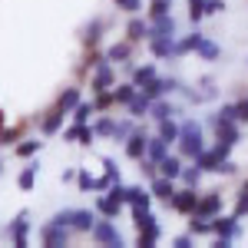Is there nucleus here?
Instances as JSON below:
<instances>
[{"label": "nucleus", "instance_id": "nucleus-4", "mask_svg": "<svg viewBox=\"0 0 248 248\" xmlns=\"http://www.w3.org/2000/svg\"><path fill=\"white\" fill-rule=\"evenodd\" d=\"M37 235H40V242H43L46 248H63V245H70V242H73V229L60 225V222H53V218H50V222H43Z\"/></svg>", "mask_w": 248, "mask_h": 248}, {"label": "nucleus", "instance_id": "nucleus-18", "mask_svg": "<svg viewBox=\"0 0 248 248\" xmlns=\"http://www.w3.org/2000/svg\"><path fill=\"white\" fill-rule=\"evenodd\" d=\"M133 46L136 43H129V40H116V43H109L106 46V60L109 63H116V66H126V63H133Z\"/></svg>", "mask_w": 248, "mask_h": 248}, {"label": "nucleus", "instance_id": "nucleus-44", "mask_svg": "<svg viewBox=\"0 0 248 248\" xmlns=\"http://www.w3.org/2000/svg\"><path fill=\"white\" fill-rule=\"evenodd\" d=\"M162 14H172V0H149L146 3V17H162Z\"/></svg>", "mask_w": 248, "mask_h": 248}, {"label": "nucleus", "instance_id": "nucleus-51", "mask_svg": "<svg viewBox=\"0 0 248 248\" xmlns=\"http://www.w3.org/2000/svg\"><path fill=\"white\" fill-rule=\"evenodd\" d=\"M218 175H238V162L235 159H222V166H218Z\"/></svg>", "mask_w": 248, "mask_h": 248}, {"label": "nucleus", "instance_id": "nucleus-21", "mask_svg": "<svg viewBox=\"0 0 248 248\" xmlns=\"http://www.w3.org/2000/svg\"><path fill=\"white\" fill-rule=\"evenodd\" d=\"M146 37H149V17L133 14V17H129V23H126V40H129V43H142Z\"/></svg>", "mask_w": 248, "mask_h": 248}, {"label": "nucleus", "instance_id": "nucleus-2", "mask_svg": "<svg viewBox=\"0 0 248 248\" xmlns=\"http://www.w3.org/2000/svg\"><path fill=\"white\" fill-rule=\"evenodd\" d=\"M96 209H60L53 215V222L60 225H66V229H73V235H90L96 225Z\"/></svg>", "mask_w": 248, "mask_h": 248}, {"label": "nucleus", "instance_id": "nucleus-9", "mask_svg": "<svg viewBox=\"0 0 248 248\" xmlns=\"http://www.w3.org/2000/svg\"><path fill=\"white\" fill-rule=\"evenodd\" d=\"M63 142H77V146H93L96 142V129L93 123H70L66 129H63Z\"/></svg>", "mask_w": 248, "mask_h": 248}, {"label": "nucleus", "instance_id": "nucleus-31", "mask_svg": "<svg viewBox=\"0 0 248 248\" xmlns=\"http://www.w3.org/2000/svg\"><path fill=\"white\" fill-rule=\"evenodd\" d=\"M136 93H139V86H136L133 79H123V83H116V86H113L116 106H123V109H126V106H129V99H133Z\"/></svg>", "mask_w": 248, "mask_h": 248}, {"label": "nucleus", "instance_id": "nucleus-5", "mask_svg": "<svg viewBox=\"0 0 248 248\" xmlns=\"http://www.w3.org/2000/svg\"><path fill=\"white\" fill-rule=\"evenodd\" d=\"M225 209V195L215 189V192H199V202H195V209L192 215H199V218H215V215H222Z\"/></svg>", "mask_w": 248, "mask_h": 248}, {"label": "nucleus", "instance_id": "nucleus-55", "mask_svg": "<svg viewBox=\"0 0 248 248\" xmlns=\"http://www.w3.org/2000/svg\"><path fill=\"white\" fill-rule=\"evenodd\" d=\"M212 146H215V153L222 155V159H229V155H232V149H235V146H229V142H218V139H215Z\"/></svg>", "mask_w": 248, "mask_h": 248}, {"label": "nucleus", "instance_id": "nucleus-45", "mask_svg": "<svg viewBox=\"0 0 248 248\" xmlns=\"http://www.w3.org/2000/svg\"><path fill=\"white\" fill-rule=\"evenodd\" d=\"M113 3H116V10H123V14H129V17L146 10V0H113Z\"/></svg>", "mask_w": 248, "mask_h": 248}, {"label": "nucleus", "instance_id": "nucleus-23", "mask_svg": "<svg viewBox=\"0 0 248 248\" xmlns=\"http://www.w3.org/2000/svg\"><path fill=\"white\" fill-rule=\"evenodd\" d=\"M79 99H83V93H79V83H70V86H63L57 93V99H53V106H60L63 113H70L73 106H77Z\"/></svg>", "mask_w": 248, "mask_h": 248}, {"label": "nucleus", "instance_id": "nucleus-52", "mask_svg": "<svg viewBox=\"0 0 248 248\" xmlns=\"http://www.w3.org/2000/svg\"><path fill=\"white\" fill-rule=\"evenodd\" d=\"M232 212H235L238 218H245V215H248V195L242 189H238V202H235V209H232Z\"/></svg>", "mask_w": 248, "mask_h": 248}, {"label": "nucleus", "instance_id": "nucleus-25", "mask_svg": "<svg viewBox=\"0 0 248 248\" xmlns=\"http://www.w3.org/2000/svg\"><path fill=\"white\" fill-rule=\"evenodd\" d=\"M192 162H195V166H199L202 172H215V175H218V166H222V155L215 153V146H205V149H202V153L195 155Z\"/></svg>", "mask_w": 248, "mask_h": 248}, {"label": "nucleus", "instance_id": "nucleus-26", "mask_svg": "<svg viewBox=\"0 0 248 248\" xmlns=\"http://www.w3.org/2000/svg\"><path fill=\"white\" fill-rule=\"evenodd\" d=\"M149 109H153V99H149V96L139 90V93L129 99V106H126V116H133V119H146V116H149Z\"/></svg>", "mask_w": 248, "mask_h": 248}, {"label": "nucleus", "instance_id": "nucleus-60", "mask_svg": "<svg viewBox=\"0 0 248 248\" xmlns=\"http://www.w3.org/2000/svg\"><path fill=\"white\" fill-rule=\"evenodd\" d=\"M0 169H3V159H0Z\"/></svg>", "mask_w": 248, "mask_h": 248}, {"label": "nucleus", "instance_id": "nucleus-57", "mask_svg": "<svg viewBox=\"0 0 248 248\" xmlns=\"http://www.w3.org/2000/svg\"><path fill=\"white\" fill-rule=\"evenodd\" d=\"M77 172L79 169H63V175H60V179H63V182H77Z\"/></svg>", "mask_w": 248, "mask_h": 248}, {"label": "nucleus", "instance_id": "nucleus-24", "mask_svg": "<svg viewBox=\"0 0 248 248\" xmlns=\"http://www.w3.org/2000/svg\"><path fill=\"white\" fill-rule=\"evenodd\" d=\"M202 40H205V33H202L199 27H192V33H189V37L175 40V60H182V57H186V53H195Z\"/></svg>", "mask_w": 248, "mask_h": 248}, {"label": "nucleus", "instance_id": "nucleus-15", "mask_svg": "<svg viewBox=\"0 0 248 248\" xmlns=\"http://www.w3.org/2000/svg\"><path fill=\"white\" fill-rule=\"evenodd\" d=\"M149 119L153 123H159V119H182V106H175L169 96H159V99H153Z\"/></svg>", "mask_w": 248, "mask_h": 248}, {"label": "nucleus", "instance_id": "nucleus-22", "mask_svg": "<svg viewBox=\"0 0 248 248\" xmlns=\"http://www.w3.org/2000/svg\"><path fill=\"white\" fill-rule=\"evenodd\" d=\"M153 192L149 186H129V195H126V205L129 209H153Z\"/></svg>", "mask_w": 248, "mask_h": 248}, {"label": "nucleus", "instance_id": "nucleus-29", "mask_svg": "<svg viewBox=\"0 0 248 248\" xmlns=\"http://www.w3.org/2000/svg\"><path fill=\"white\" fill-rule=\"evenodd\" d=\"M37 175H40V162H37V159H30V162L20 169V175H17L20 192H30V189H33V186H37Z\"/></svg>", "mask_w": 248, "mask_h": 248}, {"label": "nucleus", "instance_id": "nucleus-35", "mask_svg": "<svg viewBox=\"0 0 248 248\" xmlns=\"http://www.w3.org/2000/svg\"><path fill=\"white\" fill-rule=\"evenodd\" d=\"M23 129H27L23 123H14V126L3 123V126H0V146H17L20 139H23Z\"/></svg>", "mask_w": 248, "mask_h": 248}, {"label": "nucleus", "instance_id": "nucleus-12", "mask_svg": "<svg viewBox=\"0 0 248 248\" xmlns=\"http://www.w3.org/2000/svg\"><path fill=\"white\" fill-rule=\"evenodd\" d=\"M63 109H60V106H50V109H46V113L43 116H37V129H40V136H46V139H50V136H57V133H63Z\"/></svg>", "mask_w": 248, "mask_h": 248}, {"label": "nucleus", "instance_id": "nucleus-53", "mask_svg": "<svg viewBox=\"0 0 248 248\" xmlns=\"http://www.w3.org/2000/svg\"><path fill=\"white\" fill-rule=\"evenodd\" d=\"M103 172H106V175H109V179H119V166H116V159H109V155H106V159H103Z\"/></svg>", "mask_w": 248, "mask_h": 248}, {"label": "nucleus", "instance_id": "nucleus-43", "mask_svg": "<svg viewBox=\"0 0 248 248\" xmlns=\"http://www.w3.org/2000/svg\"><path fill=\"white\" fill-rule=\"evenodd\" d=\"M136 169H139V175L149 182V179H155V175H159V162H153L149 155H142V159H136Z\"/></svg>", "mask_w": 248, "mask_h": 248}, {"label": "nucleus", "instance_id": "nucleus-11", "mask_svg": "<svg viewBox=\"0 0 248 248\" xmlns=\"http://www.w3.org/2000/svg\"><path fill=\"white\" fill-rule=\"evenodd\" d=\"M133 212V225L136 232H142V235H153V238H159L162 235V225H159V218H155L153 209H129Z\"/></svg>", "mask_w": 248, "mask_h": 248}, {"label": "nucleus", "instance_id": "nucleus-32", "mask_svg": "<svg viewBox=\"0 0 248 248\" xmlns=\"http://www.w3.org/2000/svg\"><path fill=\"white\" fill-rule=\"evenodd\" d=\"M195 57L202 60V63H218L222 60V46L215 43L212 37H205L202 43H199V50H195Z\"/></svg>", "mask_w": 248, "mask_h": 248}, {"label": "nucleus", "instance_id": "nucleus-46", "mask_svg": "<svg viewBox=\"0 0 248 248\" xmlns=\"http://www.w3.org/2000/svg\"><path fill=\"white\" fill-rule=\"evenodd\" d=\"M205 20V10H202V0H189V23L192 27H199Z\"/></svg>", "mask_w": 248, "mask_h": 248}, {"label": "nucleus", "instance_id": "nucleus-39", "mask_svg": "<svg viewBox=\"0 0 248 248\" xmlns=\"http://www.w3.org/2000/svg\"><path fill=\"white\" fill-rule=\"evenodd\" d=\"M70 116H73V123H93V116H96L93 99H79L77 106L70 109Z\"/></svg>", "mask_w": 248, "mask_h": 248}, {"label": "nucleus", "instance_id": "nucleus-34", "mask_svg": "<svg viewBox=\"0 0 248 248\" xmlns=\"http://www.w3.org/2000/svg\"><path fill=\"white\" fill-rule=\"evenodd\" d=\"M172 153V146L162 139V136H149V146H146V155L153 159V162H162L166 155Z\"/></svg>", "mask_w": 248, "mask_h": 248}, {"label": "nucleus", "instance_id": "nucleus-16", "mask_svg": "<svg viewBox=\"0 0 248 248\" xmlns=\"http://www.w3.org/2000/svg\"><path fill=\"white\" fill-rule=\"evenodd\" d=\"M103 30H106V20H103V17H93L90 23H83V30H79V43H83L86 50L99 46V40H103Z\"/></svg>", "mask_w": 248, "mask_h": 248}, {"label": "nucleus", "instance_id": "nucleus-33", "mask_svg": "<svg viewBox=\"0 0 248 248\" xmlns=\"http://www.w3.org/2000/svg\"><path fill=\"white\" fill-rule=\"evenodd\" d=\"M93 129H96V139H113L116 116H113V113H99V116H93Z\"/></svg>", "mask_w": 248, "mask_h": 248}, {"label": "nucleus", "instance_id": "nucleus-14", "mask_svg": "<svg viewBox=\"0 0 248 248\" xmlns=\"http://www.w3.org/2000/svg\"><path fill=\"white\" fill-rule=\"evenodd\" d=\"M146 146H149V133H146V126H139L126 142H123V153H126V159H142L146 155Z\"/></svg>", "mask_w": 248, "mask_h": 248}, {"label": "nucleus", "instance_id": "nucleus-38", "mask_svg": "<svg viewBox=\"0 0 248 248\" xmlns=\"http://www.w3.org/2000/svg\"><path fill=\"white\" fill-rule=\"evenodd\" d=\"M40 149H43V139H20L17 146H14V155L17 159H33Z\"/></svg>", "mask_w": 248, "mask_h": 248}, {"label": "nucleus", "instance_id": "nucleus-54", "mask_svg": "<svg viewBox=\"0 0 248 248\" xmlns=\"http://www.w3.org/2000/svg\"><path fill=\"white\" fill-rule=\"evenodd\" d=\"M136 245H139V248H155V245H159V238H153V235H142V232H136Z\"/></svg>", "mask_w": 248, "mask_h": 248}, {"label": "nucleus", "instance_id": "nucleus-7", "mask_svg": "<svg viewBox=\"0 0 248 248\" xmlns=\"http://www.w3.org/2000/svg\"><path fill=\"white\" fill-rule=\"evenodd\" d=\"M7 238H10L17 248H27V245H30V212H27V209H20L17 218L7 225Z\"/></svg>", "mask_w": 248, "mask_h": 248}, {"label": "nucleus", "instance_id": "nucleus-59", "mask_svg": "<svg viewBox=\"0 0 248 248\" xmlns=\"http://www.w3.org/2000/svg\"><path fill=\"white\" fill-rule=\"evenodd\" d=\"M3 123H7V116H3V109H0V126H3Z\"/></svg>", "mask_w": 248, "mask_h": 248}, {"label": "nucleus", "instance_id": "nucleus-3", "mask_svg": "<svg viewBox=\"0 0 248 248\" xmlns=\"http://www.w3.org/2000/svg\"><path fill=\"white\" fill-rule=\"evenodd\" d=\"M90 238H93V245H106V248H123V245H126L123 232L116 229V218H103V215L96 218Z\"/></svg>", "mask_w": 248, "mask_h": 248}, {"label": "nucleus", "instance_id": "nucleus-13", "mask_svg": "<svg viewBox=\"0 0 248 248\" xmlns=\"http://www.w3.org/2000/svg\"><path fill=\"white\" fill-rule=\"evenodd\" d=\"M146 186H149V192H153V199H155V202H162V205H169L172 195H175V189H179V182L169 179V175H155V179H149Z\"/></svg>", "mask_w": 248, "mask_h": 248}, {"label": "nucleus", "instance_id": "nucleus-27", "mask_svg": "<svg viewBox=\"0 0 248 248\" xmlns=\"http://www.w3.org/2000/svg\"><path fill=\"white\" fill-rule=\"evenodd\" d=\"M182 169H186V159H182L179 153H169L162 162H159V175H169V179H175V182H179Z\"/></svg>", "mask_w": 248, "mask_h": 248}, {"label": "nucleus", "instance_id": "nucleus-48", "mask_svg": "<svg viewBox=\"0 0 248 248\" xmlns=\"http://www.w3.org/2000/svg\"><path fill=\"white\" fill-rule=\"evenodd\" d=\"M93 179H96V175H90L86 169H79L77 172V189L79 192H93Z\"/></svg>", "mask_w": 248, "mask_h": 248}, {"label": "nucleus", "instance_id": "nucleus-6", "mask_svg": "<svg viewBox=\"0 0 248 248\" xmlns=\"http://www.w3.org/2000/svg\"><path fill=\"white\" fill-rule=\"evenodd\" d=\"M116 86V63H99L93 73H90V96L93 93H103V90H113Z\"/></svg>", "mask_w": 248, "mask_h": 248}, {"label": "nucleus", "instance_id": "nucleus-41", "mask_svg": "<svg viewBox=\"0 0 248 248\" xmlns=\"http://www.w3.org/2000/svg\"><path fill=\"white\" fill-rule=\"evenodd\" d=\"M93 106H96V113H109V109H116L113 90H103V93H93Z\"/></svg>", "mask_w": 248, "mask_h": 248}, {"label": "nucleus", "instance_id": "nucleus-40", "mask_svg": "<svg viewBox=\"0 0 248 248\" xmlns=\"http://www.w3.org/2000/svg\"><path fill=\"white\" fill-rule=\"evenodd\" d=\"M189 232L195 235V238H209V235H215V232H212V218H199V215H189Z\"/></svg>", "mask_w": 248, "mask_h": 248}, {"label": "nucleus", "instance_id": "nucleus-58", "mask_svg": "<svg viewBox=\"0 0 248 248\" xmlns=\"http://www.w3.org/2000/svg\"><path fill=\"white\" fill-rule=\"evenodd\" d=\"M242 192H245V195H248V175H245V182H242Z\"/></svg>", "mask_w": 248, "mask_h": 248}, {"label": "nucleus", "instance_id": "nucleus-37", "mask_svg": "<svg viewBox=\"0 0 248 248\" xmlns=\"http://www.w3.org/2000/svg\"><path fill=\"white\" fill-rule=\"evenodd\" d=\"M155 136H162L169 146H175V139H179V119H159L155 123Z\"/></svg>", "mask_w": 248, "mask_h": 248}, {"label": "nucleus", "instance_id": "nucleus-49", "mask_svg": "<svg viewBox=\"0 0 248 248\" xmlns=\"http://www.w3.org/2000/svg\"><path fill=\"white\" fill-rule=\"evenodd\" d=\"M202 10H205V17H218L225 10V0H202Z\"/></svg>", "mask_w": 248, "mask_h": 248}, {"label": "nucleus", "instance_id": "nucleus-47", "mask_svg": "<svg viewBox=\"0 0 248 248\" xmlns=\"http://www.w3.org/2000/svg\"><path fill=\"white\" fill-rule=\"evenodd\" d=\"M235 119H238L242 126L248 123V96H238V99H235Z\"/></svg>", "mask_w": 248, "mask_h": 248}, {"label": "nucleus", "instance_id": "nucleus-1", "mask_svg": "<svg viewBox=\"0 0 248 248\" xmlns=\"http://www.w3.org/2000/svg\"><path fill=\"white\" fill-rule=\"evenodd\" d=\"M209 142H205V123H199L195 116L189 119H179V139H175V153L182 155L186 162H192L195 155L202 153Z\"/></svg>", "mask_w": 248, "mask_h": 248}, {"label": "nucleus", "instance_id": "nucleus-20", "mask_svg": "<svg viewBox=\"0 0 248 248\" xmlns=\"http://www.w3.org/2000/svg\"><path fill=\"white\" fill-rule=\"evenodd\" d=\"M146 46L155 60H175V37H153L146 40Z\"/></svg>", "mask_w": 248, "mask_h": 248}, {"label": "nucleus", "instance_id": "nucleus-36", "mask_svg": "<svg viewBox=\"0 0 248 248\" xmlns=\"http://www.w3.org/2000/svg\"><path fill=\"white\" fill-rule=\"evenodd\" d=\"M202 175H205V172L199 169L195 162H186V169H182V175H179V186H189V189H199V186H202Z\"/></svg>", "mask_w": 248, "mask_h": 248}, {"label": "nucleus", "instance_id": "nucleus-30", "mask_svg": "<svg viewBox=\"0 0 248 248\" xmlns=\"http://www.w3.org/2000/svg\"><path fill=\"white\" fill-rule=\"evenodd\" d=\"M139 129V123H136L133 116H116V129H113V142H126L129 136Z\"/></svg>", "mask_w": 248, "mask_h": 248}, {"label": "nucleus", "instance_id": "nucleus-19", "mask_svg": "<svg viewBox=\"0 0 248 248\" xmlns=\"http://www.w3.org/2000/svg\"><path fill=\"white\" fill-rule=\"evenodd\" d=\"M93 209H96V215H103V218H119L126 205H123V202H116L113 195L99 192V195H96V202H93Z\"/></svg>", "mask_w": 248, "mask_h": 248}, {"label": "nucleus", "instance_id": "nucleus-28", "mask_svg": "<svg viewBox=\"0 0 248 248\" xmlns=\"http://www.w3.org/2000/svg\"><path fill=\"white\" fill-rule=\"evenodd\" d=\"M159 77V70H155V63H133V70H129V79H133L136 86L142 90L149 79H155Z\"/></svg>", "mask_w": 248, "mask_h": 248}, {"label": "nucleus", "instance_id": "nucleus-8", "mask_svg": "<svg viewBox=\"0 0 248 248\" xmlns=\"http://www.w3.org/2000/svg\"><path fill=\"white\" fill-rule=\"evenodd\" d=\"M212 232H215L212 238H232V242H235V238L242 235V218H238L235 212H232V215H215V218H212Z\"/></svg>", "mask_w": 248, "mask_h": 248}, {"label": "nucleus", "instance_id": "nucleus-42", "mask_svg": "<svg viewBox=\"0 0 248 248\" xmlns=\"http://www.w3.org/2000/svg\"><path fill=\"white\" fill-rule=\"evenodd\" d=\"M179 96H182V99H186L189 106H202V103H209V99H205V93H202L199 86H186V83H182V90H179Z\"/></svg>", "mask_w": 248, "mask_h": 248}, {"label": "nucleus", "instance_id": "nucleus-10", "mask_svg": "<svg viewBox=\"0 0 248 248\" xmlns=\"http://www.w3.org/2000/svg\"><path fill=\"white\" fill-rule=\"evenodd\" d=\"M199 192H202V189H189V186H179V189H175V195H172V202H169V209L189 218L192 209H195V202H199Z\"/></svg>", "mask_w": 248, "mask_h": 248}, {"label": "nucleus", "instance_id": "nucleus-56", "mask_svg": "<svg viewBox=\"0 0 248 248\" xmlns=\"http://www.w3.org/2000/svg\"><path fill=\"white\" fill-rule=\"evenodd\" d=\"M218 116H225V119H235V103H222L218 109H215Z\"/></svg>", "mask_w": 248, "mask_h": 248}, {"label": "nucleus", "instance_id": "nucleus-17", "mask_svg": "<svg viewBox=\"0 0 248 248\" xmlns=\"http://www.w3.org/2000/svg\"><path fill=\"white\" fill-rule=\"evenodd\" d=\"M179 37V23H175V17L172 14H162V17H153L149 20V37Z\"/></svg>", "mask_w": 248, "mask_h": 248}, {"label": "nucleus", "instance_id": "nucleus-50", "mask_svg": "<svg viewBox=\"0 0 248 248\" xmlns=\"http://www.w3.org/2000/svg\"><path fill=\"white\" fill-rule=\"evenodd\" d=\"M192 245H195V235L192 232H182V235L172 238V248H192Z\"/></svg>", "mask_w": 248, "mask_h": 248}]
</instances>
